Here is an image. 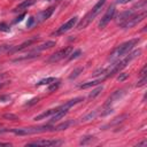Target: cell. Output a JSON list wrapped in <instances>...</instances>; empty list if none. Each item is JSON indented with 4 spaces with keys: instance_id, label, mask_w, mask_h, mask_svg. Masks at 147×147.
I'll list each match as a JSON object with an SVG mask.
<instances>
[{
    "instance_id": "1",
    "label": "cell",
    "mask_w": 147,
    "mask_h": 147,
    "mask_svg": "<svg viewBox=\"0 0 147 147\" xmlns=\"http://www.w3.org/2000/svg\"><path fill=\"white\" fill-rule=\"evenodd\" d=\"M139 41H140L139 38H134V39H131V40H129V41L123 42L122 45H119L118 47H116V48L110 53V55H109V57H108V61L115 62V61L119 60L121 57L125 56L127 53H130V52L134 48V46H136Z\"/></svg>"
},
{
    "instance_id": "2",
    "label": "cell",
    "mask_w": 147,
    "mask_h": 147,
    "mask_svg": "<svg viewBox=\"0 0 147 147\" xmlns=\"http://www.w3.org/2000/svg\"><path fill=\"white\" fill-rule=\"evenodd\" d=\"M9 132L16 134V136H28V134H34V133H41L47 131H55L54 126L51 125H44L38 127H20V129H8Z\"/></svg>"
},
{
    "instance_id": "3",
    "label": "cell",
    "mask_w": 147,
    "mask_h": 147,
    "mask_svg": "<svg viewBox=\"0 0 147 147\" xmlns=\"http://www.w3.org/2000/svg\"><path fill=\"white\" fill-rule=\"evenodd\" d=\"M146 16H147V11H146V9H144L142 11H139V13L133 14V15L130 16L126 21H124L123 23H121L119 25H121L123 29H130V28H133V26H136L138 23H140L142 20H145Z\"/></svg>"
},
{
    "instance_id": "4",
    "label": "cell",
    "mask_w": 147,
    "mask_h": 147,
    "mask_svg": "<svg viewBox=\"0 0 147 147\" xmlns=\"http://www.w3.org/2000/svg\"><path fill=\"white\" fill-rule=\"evenodd\" d=\"M72 52V47H64L55 53H53L48 59H47V63H55V62H59L60 60L64 59V57H68L69 54Z\"/></svg>"
},
{
    "instance_id": "5",
    "label": "cell",
    "mask_w": 147,
    "mask_h": 147,
    "mask_svg": "<svg viewBox=\"0 0 147 147\" xmlns=\"http://www.w3.org/2000/svg\"><path fill=\"white\" fill-rule=\"evenodd\" d=\"M115 13H116V9H115V6H110L107 11L105 13V15L101 17L100 22H99V29H103L115 16Z\"/></svg>"
},
{
    "instance_id": "6",
    "label": "cell",
    "mask_w": 147,
    "mask_h": 147,
    "mask_svg": "<svg viewBox=\"0 0 147 147\" xmlns=\"http://www.w3.org/2000/svg\"><path fill=\"white\" fill-rule=\"evenodd\" d=\"M77 16H74V17H71L69 21H67L64 24H62L53 34H55V36H57V34H62V33H64V32H67V31H69L70 29H72L74 26H75V24L77 23Z\"/></svg>"
},
{
    "instance_id": "7",
    "label": "cell",
    "mask_w": 147,
    "mask_h": 147,
    "mask_svg": "<svg viewBox=\"0 0 147 147\" xmlns=\"http://www.w3.org/2000/svg\"><path fill=\"white\" fill-rule=\"evenodd\" d=\"M98 14L95 13V11H93V10H90L83 18H82V21L78 23V25H77V29L78 30H83V29H85L93 20H94V17L96 16Z\"/></svg>"
},
{
    "instance_id": "8",
    "label": "cell",
    "mask_w": 147,
    "mask_h": 147,
    "mask_svg": "<svg viewBox=\"0 0 147 147\" xmlns=\"http://www.w3.org/2000/svg\"><path fill=\"white\" fill-rule=\"evenodd\" d=\"M125 88H121V90H117V91H115L109 98H108V100L106 101V103H105V107H110V105H113L115 101H117V100H119L123 95H125Z\"/></svg>"
},
{
    "instance_id": "9",
    "label": "cell",
    "mask_w": 147,
    "mask_h": 147,
    "mask_svg": "<svg viewBox=\"0 0 147 147\" xmlns=\"http://www.w3.org/2000/svg\"><path fill=\"white\" fill-rule=\"evenodd\" d=\"M61 140H55V139H49V140H37L33 142L26 144V146H57L61 145Z\"/></svg>"
},
{
    "instance_id": "10",
    "label": "cell",
    "mask_w": 147,
    "mask_h": 147,
    "mask_svg": "<svg viewBox=\"0 0 147 147\" xmlns=\"http://www.w3.org/2000/svg\"><path fill=\"white\" fill-rule=\"evenodd\" d=\"M39 39V37H32V38H30V39H28V40H25V41H23L21 45H18V46H16V47H13L11 49H10V54L11 53H15V52H18V51H22V49H24V48H26V47H29V46H31L33 42H36L37 40Z\"/></svg>"
},
{
    "instance_id": "11",
    "label": "cell",
    "mask_w": 147,
    "mask_h": 147,
    "mask_svg": "<svg viewBox=\"0 0 147 147\" xmlns=\"http://www.w3.org/2000/svg\"><path fill=\"white\" fill-rule=\"evenodd\" d=\"M53 11H54V7H49V8H47V9H45V10H42V11H40L38 15H37V18H36V22H38V23H40V22H44V21H46V20H48L49 17H51V15L53 14Z\"/></svg>"
},
{
    "instance_id": "12",
    "label": "cell",
    "mask_w": 147,
    "mask_h": 147,
    "mask_svg": "<svg viewBox=\"0 0 147 147\" xmlns=\"http://www.w3.org/2000/svg\"><path fill=\"white\" fill-rule=\"evenodd\" d=\"M137 11L133 9V8H131L130 10H125V11H123V13H121V14H118V16H117V20H116V22L118 23V24H121V23H123L124 21H126L130 16H132L133 14H136Z\"/></svg>"
},
{
    "instance_id": "13",
    "label": "cell",
    "mask_w": 147,
    "mask_h": 147,
    "mask_svg": "<svg viewBox=\"0 0 147 147\" xmlns=\"http://www.w3.org/2000/svg\"><path fill=\"white\" fill-rule=\"evenodd\" d=\"M127 117V115L126 114H123V115H121V116H117V117H115L111 122H109L108 124H106V125H103L102 126V129L103 130H106V129H108V127H111V126H115V125H117V124H119V123H122L125 118Z\"/></svg>"
},
{
    "instance_id": "14",
    "label": "cell",
    "mask_w": 147,
    "mask_h": 147,
    "mask_svg": "<svg viewBox=\"0 0 147 147\" xmlns=\"http://www.w3.org/2000/svg\"><path fill=\"white\" fill-rule=\"evenodd\" d=\"M55 41H53V40H49V41H46V42H44V44H41V45H39V46H37V47H34L33 49H32V52H40V51H44V49H48V48H52V47H54L55 46Z\"/></svg>"
},
{
    "instance_id": "15",
    "label": "cell",
    "mask_w": 147,
    "mask_h": 147,
    "mask_svg": "<svg viewBox=\"0 0 147 147\" xmlns=\"http://www.w3.org/2000/svg\"><path fill=\"white\" fill-rule=\"evenodd\" d=\"M68 113V109H64V108H61V107H59V110L51 117V123H53V122H57L59 119H61L65 114Z\"/></svg>"
},
{
    "instance_id": "16",
    "label": "cell",
    "mask_w": 147,
    "mask_h": 147,
    "mask_svg": "<svg viewBox=\"0 0 147 147\" xmlns=\"http://www.w3.org/2000/svg\"><path fill=\"white\" fill-rule=\"evenodd\" d=\"M38 56H39V53H38V52H32V53H30V54H26V55H24V56H20V57H17V59L13 60V62H14V63H17V62L26 61V60H32V59H36V57H38Z\"/></svg>"
},
{
    "instance_id": "17",
    "label": "cell",
    "mask_w": 147,
    "mask_h": 147,
    "mask_svg": "<svg viewBox=\"0 0 147 147\" xmlns=\"http://www.w3.org/2000/svg\"><path fill=\"white\" fill-rule=\"evenodd\" d=\"M59 110V108H55V109H49V110H47V111H44V113H41L40 115H37L33 119L34 121H40V119H44V118H46V117H48V116H52V115H54L56 111Z\"/></svg>"
},
{
    "instance_id": "18",
    "label": "cell",
    "mask_w": 147,
    "mask_h": 147,
    "mask_svg": "<svg viewBox=\"0 0 147 147\" xmlns=\"http://www.w3.org/2000/svg\"><path fill=\"white\" fill-rule=\"evenodd\" d=\"M36 0H25L23 2H21L16 8H15V11H21V10H24V9H28V7L32 6Z\"/></svg>"
},
{
    "instance_id": "19",
    "label": "cell",
    "mask_w": 147,
    "mask_h": 147,
    "mask_svg": "<svg viewBox=\"0 0 147 147\" xmlns=\"http://www.w3.org/2000/svg\"><path fill=\"white\" fill-rule=\"evenodd\" d=\"M105 78L102 77V78H100V79H96V80H90V82H86V83H83L79 87L80 88H83V90H85V88H90V87H92V86H95V85H98L99 83H101L102 80H103Z\"/></svg>"
},
{
    "instance_id": "20",
    "label": "cell",
    "mask_w": 147,
    "mask_h": 147,
    "mask_svg": "<svg viewBox=\"0 0 147 147\" xmlns=\"http://www.w3.org/2000/svg\"><path fill=\"white\" fill-rule=\"evenodd\" d=\"M84 100V98H82V96H78V98H75V99H72V100H69L67 103H64L63 106H61V108H64V109H69L70 107H72L74 105H76V103H79V102H82Z\"/></svg>"
},
{
    "instance_id": "21",
    "label": "cell",
    "mask_w": 147,
    "mask_h": 147,
    "mask_svg": "<svg viewBox=\"0 0 147 147\" xmlns=\"http://www.w3.org/2000/svg\"><path fill=\"white\" fill-rule=\"evenodd\" d=\"M96 116H98V111H96V110H93V111L88 113L87 115H85V116L80 119V122H88V121H91V119H94Z\"/></svg>"
},
{
    "instance_id": "22",
    "label": "cell",
    "mask_w": 147,
    "mask_h": 147,
    "mask_svg": "<svg viewBox=\"0 0 147 147\" xmlns=\"http://www.w3.org/2000/svg\"><path fill=\"white\" fill-rule=\"evenodd\" d=\"M71 124H74V121H67V122H64V123H61V124H59L57 126H54V129H55V131H61V130H65V129H68Z\"/></svg>"
},
{
    "instance_id": "23",
    "label": "cell",
    "mask_w": 147,
    "mask_h": 147,
    "mask_svg": "<svg viewBox=\"0 0 147 147\" xmlns=\"http://www.w3.org/2000/svg\"><path fill=\"white\" fill-rule=\"evenodd\" d=\"M83 70H84V68H82V67H78V68H76L70 75H69V79L70 80H72V79H75V78H77L82 72H83Z\"/></svg>"
},
{
    "instance_id": "24",
    "label": "cell",
    "mask_w": 147,
    "mask_h": 147,
    "mask_svg": "<svg viewBox=\"0 0 147 147\" xmlns=\"http://www.w3.org/2000/svg\"><path fill=\"white\" fill-rule=\"evenodd\" d=\"M55 80H56L55 77H47V78H44V79L39 80V82L37 83V85H38V86H39V85H49L51 83H53V82H55Z\"/></svg>"
},
{
    "instance_id": "25",
    "label": "cell",
    "mask_w": 147,
    "mask_h": 147,
    "mask_svg": "<svg viewBox=\"0 0 147 147\" xmlns=\"http://www.w3.org/2000/svg\"><path fill=\"white\" fill-rule=\"evenodd\" d=\"M105 2H106V0H99V1L93 6L92 10H93V11H95L96 14H99V11L101 10V8H102V6L105 5Z\"/></svg>"
},
{
    "instance_id": "26",
    "label": "cell",
    "mask_w": 147,
    "mask_h": 147,
    "mask_svg": "<svg viewBox=\"0 0 147 147\" xmlns=\"http://www.w3.org/2000/svg\"><path fill=\"white\" fill-rule=\"evenodd\" d=\"M102 90H103V86H98L96 88H94V90H93V91H92V92L88 94V98H90V99L95 98L96 95H99V94H100V92H101Z\"/></svg>"
},
{
    "instance_id": "27",
    "label": "cell",
    "mask_w": 147,
    "mask_h": 147,
    "mask_svg": "<svg viewBox=\"0 0 147 147\" xmlns=\"http://www.w3.org/2000/svg\"><path fill=\"white\" fill-rule=\"evenodd\" d=\"M80 54H82V51H80V49H77V51H75V52H71V53L69 54V56H68V61H71V60H75V59L79 57Z\"/></svg>"
},
{
    "instance_id": "28",
    "label": "cell",
    "mask_w": 147,
    "mask_h": 147,
    "mask_svg": "<svg viewBox=\"0 0 147 147\" xmlns=\"http://www.w3.org/2000/svg\"><path fill=\"white\" fill-rule=\"evenodd\" d=\"M60 80L59 79H56L55 82H53V83H51L49 84V86H48V91L49 92H53V91H55V90H57L59 88V86H60Z\"/></svg>"
},
{
    "instance_id": "29",
    "label": "cell",
    "mask_w": 147,
    "mask_h": 147,
    "mask_svg": "<svg viewBox=\"0 0 147 147\" xmlns=\"http://www.w3.org/2000/svg\"><path fill=\"white\" fill-rule=\"evenodd\" d=\"M2 117H3L5 119H9V121H18V119H20L17 115H15V114H11V113H8V114H3V115H2Z\"/></svg>"
},
{
    "instance_id": "30",
    "label": "cell",
    "mask_w": 147,
    "mask_h": 147,
    "mask_svg": "<svg viewBox=\"0 0 147 147\" xmlns=\"http://www.w3.org/2000/svg\"><path fill=\"white\" fill-rule=\"evenodd\" d=\"M13 47H14L13 45H0V54L9 53V52H10V49H11Z\"/></svg>"
},
{
    "instance_id": "31",
    "label": "cell",
    "mask_w": 147,
    "mask_h": 147,
    "mask_svg": "<svg viewBox=\"0 0 147 147\" xmlns=\"http://www.w3.org/2000/svg\"><path fill=\"white\" fill-rule=\"evenodd\" d=\"M94 140H95L94 137H91V136L84 137V138L80 140V145H87V144H90V142H93Z\"/></svg>"
},
{
    "instance_id": "32",
    "label": "cell",
    "mask_w": 147,
    "mask_h": 147,
    "mask_svg": "<svg viewBox=\"0 0 147 147\" xmlns=\"http://www.w3.org/2000/svg\"><path fill=\"white\" fill-rule=\"evenodd\" d=\"M146 82H147V76H144V77H141L139 80H138V83H137V87H140V86H142V85H145L146 84Z\"/></svg>"
},
{
    "instance_id": "33",
    "label": "cell",
    "mask_w": 147,
    "mask_h": 147,
    "mask_svg": "<svg viewBox=\"0 0 147 147\" xmlns=\"http://www.w3.org/2000/svg\"><path fill=\"white\" fill-rule=\"evenodd\" d=\"M0 31H3V32H9L10 31V28L6 24V23H0Z\"/></svg>"
},
{
    "instance_id": "34",
    "label": "cell",
    "mask_w": 147,
    "mask_h": 147,
    "mask_svg": "<svg viewBox=\"0 0 147 147\" xmlns=\"http://www.w3.org/2000/svg\"><path fill=\"white\" fill-rule=\"evenodd\" d=\"M39 101V98H33V99H31V100H29L28 102H25V106H32V105H34V103H37Z\"/></svg>"
},
{
    "instance_id": "35",
    "label": "cell",
    "mask_w": 147,
    "mask_h": 147,
    "mask_svg": "<svg viewBox=\"0 0 147 147\" xmlns=\"http://www.w3.org/2000/svg\"><path fill=\"white\" fill-rule=\"evenodd\" d=\"M127 76H129L127 74H124V72H123V74H121V75L117 77V80H118V82H123L124 79H126V78H127Z\"/></svg>"
},
{
    "instance_id": "36",
    "label": "cell",
    "mask_w": 147,
    "mask_h": 147,
    "mask_svg": "<svg viewBox=\"0 0 147 147\" xmlns=\"http://www.w3.org/2000/svg\"><path fill=\"white\" fill-rule=\"evenodd\" d=\"M9 77V75L7 72H3V74H0V83L5 82V79H7Z\"/></svg>"
},
{
    "instance_id": "37",
    "label": "cell",
    "mask_w": 147,
    "mask_h": 147,
    "mask_svg": "<svg viewBox=\"0 0 147 147\" xmlns=\"http://www.w3.org/2000/svg\"><path fill=\"white\" fill-rule=\"evenodd\" d=\"M34 22H36V18H34V17H30V18H29V22L26 23V26H28V28H30Z\"/></svg>"
},
{
    "instance_id": "38",
    "label": "cell",
    "mask_w": 147,
    "mask_h": 147,
    "mask_svg": "<svg viewBox=\"0 0 147 147\" xmlns=\"http://www.w3.org/2000/svg\"><path fill=\"white\" fill-rule=\"evenodd\" d=\"M146 70H147V65H144V68L140 70V77L146 76Z\"/></svg>"
},
{
    "instance_id": "39",
    "label": "cell",
    "mask_w": 147,
    "mask_h": 147,
    "mask_svg": "<svg viewBox=\"0 0 147 147\" xmlns=\"http://www.w3.org/2000/svg\"><path fill=\"white\" fill-rule=\"evenodd\" d=\"M10 96L9 95H0V101H9Z\"/></svg>"
},
{
    "instance_id": "40",
    "label": "cell",
    "mask_w": 147,
    "mask_h": 147,
    "mask_svg": "<svg viewBox=\"0 0 147 147\" xmlns=\"http://www.w3.org/2000/svg\"><path fill=\"white\" fill-rule=\"evenodd\" d=\"M24 17H25V13H23L22 15H20V16H18V17L15 20V23H18V22H21V21H22Z\"/></svg>"
},
{
    "instance_id": "41",
    "label": "cell",
    "mask_w": 147,
    "mask_h": 147,
    "mask_svg": "<svg viewBox=\"0 0 147 147\" xmlns=\"http://www.w3.org/2000/svg\"><path fill=\"white\" fill-rule=\"evenodd\" d=\"M129 1H131V0H116V3H118V5H124V3H127Z\"/></svg>"
},
{
    "instance_id": "42",
    "label": "cell",
    "mask_w": 147,
    "mask_h": 147,
    "mask_svg": "<svg viewBox=\"0 0 147 147\" xmlns=\"http://www.w3.org/2000/svg\"><path fill=\"white\" fill-rule=\"evenodd\" d=\"M137 146H138V147H139V146H147V141H146V140H145V141H141V142H139Z\"/></svg>"
},
{
    "instance_id": "43",
    "label": "cell",
    "mask_w": 147,
    "mask_h": 147,
    "mask_svg": "<svg viewBox=\"0 0 147 147\" xmlns=\"http://www.w3.org/2000/svg\"><path fill=\"white\" fill-rule=\"evenodd\" d=\"M8 84V82H2V83H0V88H2L5 85H7Z\"/></svg>"
},
{
    "instance_id": "44",
    "label": "cell",
    "mask_w": 147,
    "mask_h": 147,
    "mask_svg": "<svg viewBox=\"0 0 147 147\" xmlns=\"http://www.w3.org/2000/svg\"><path fill=\"white\" fill-rule=\"evenodd\" d=\"M0 146H10V144H3V142H0Z\"/></svg>"
},
{
    "instance_id": "45",
    "label": "cell",
    "mask_w": 147,
    "mask_h": 147,
    "mask_svg": "<svg viewBox=\"0 0 147 147\" xmlns=\"http://www.w3.org/2000/svg\"><path fill=\"white\" fill-rule=\"evenodd\" d=\"M0 68H1V65H0Z\"/></svg>"
}]
</instances>
